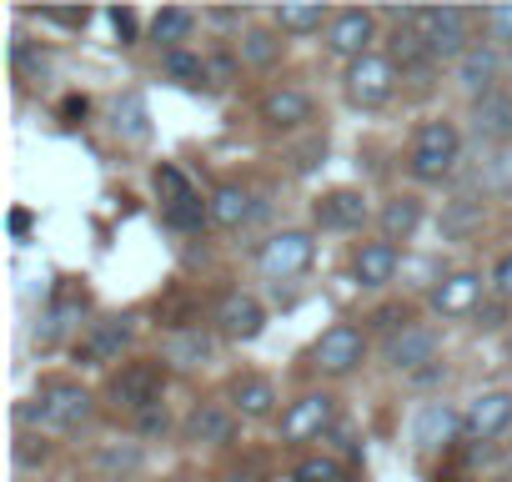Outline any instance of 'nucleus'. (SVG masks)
Instances as JSON below:
<instances>
[{"mask_svg":"<svg viewBox=\"0 0 512 482\" xmlns=\"http://www.w3.org/2000/svg\"><path fill=\"white\" fill-rule=\"evenodd\" d=\"M16 417L26 427H46V432H76L91 417V392L81 382H46L41 397L21 402Z\"/></svg>","mask_w":512,"mask_h":482,"instance_id":"obj_1","label":"nucleus"},{"mask_svg":"<svg viewBox=\"0 0 512 482\" xmlns=\"http://www.w3.org/2000/svg\"><path fill=\"white\" fill-rule=\"evenodd\" d=\"M462 161V136L452 121H422L417 136H412V151H407V166L417 181H442L452 176Z\"/></svg>","mask_w":512,"mask_h":482,"instance_id":"obj_2","label":"nucleus"},{"mask_svg":"<svg viewBox=\"0 0 512 482\" xmlns=\"http://www.w3.org/2000/svg\"><path fill=\"white\" fill-rule=\"evenodd\" d=\"M312 257H317V241L307 236V231H277L262 252H256V267H262V277L267 282H297L307 267H312Z\"/></svg>","mask_w":512,"mask_h":482,"instance_id":"obj_3","label":"nucleus"},{"mask_svg":"<svg viewBox=\"0 0 512 482\" xmlns=\"http://www.w3.org/2000/svg\"><path fill=\"white\" fill-rule=\"evenodd\" d=\"M342 86H347V101H352V106L372 111V106H382V101L392 96V86H397V66H392V56H362V61L347 66Z\"/></svg>","mask_w":512,"mask_h":482,"instance_id":"obj_4","label":"nucleus"},{"mask_svg":"<svg viewBox=\"0 0 512 482\" xmlns=\"http://www.w3.org/2000/svg\"><path fill=\"white\" fill-rule=\"evenodd\" d=\"M362 357H367V337H362L352 322L327 327V332L317 337V347H312V367H322L327 377H347V372H357Z\"/></svg>","mask_w":512,"mask_h":482,"instance_id":"obj_5","label":"nucleus"},{"mask_svg":"<svg viewBox=\"0 0 512 482\" xmlns=\"http://www.w3.org/2000/svg\"><path fill=\"white\" fill-rule=\"evenodd\" d=\"M417 31L432 51V61H462L472 46H467V11L447 6V11H422L417 16Z\"/></svg>","mask_w":512,"mask_h":482,"instance_id":"obj_6","label":"nucleus"},{"mask_svg":"<svg viewBox=\"0 0 512 482\" xmlns=\"http://www.w3.org/2000/svg\"><path fill=\"white\" fill-rule=\"evenodd\" d=\"M161 372L151 367V362H136V367H121L116 372V382H111V402L121 407V412H131V417H141V412H151V407H161Z\"/></svg>","mask_w":512,"mask_h":482,"instance_id":"obj_7","label":"nucleus"},{"mask_svg":"<svg viewBox=\"0 0 512 482\" xmlns=\"http://www.w3.org/2000/svg\"><path fill=\"white\" fill-rule=\"evenodd\" d=\"M372 31H377V16H372V11H337L332 26H327V51L352 66V61L372 56V51H367V46H372Z\"/></svg>","mask_w":512,"mask_h":482,"instance_id":"obj_8","label":"nucleus"},{"mask_svg":"<svg viewBox=\"0 0 512 482\" xmlns=\"http://www.w3.org/2000/svg\"><path fill=\"white\" fill-rule=\"evenodd\" d=\"M332 417H337L332 397L327 392H307V397H297L282 412V442H312V437H322L332 427Z\"/></svg>","mask_w":512,"mask_h":482,"instance_id":"obj_9","label":"nucleus"},{"mask_svg":"<svg viewBox=\"0 0 512 482\" xmlns=\"http://www.w3.org/2000/svg\"><path fill=\"white\" fill-rule=\"evenodd\" d=\"M507 427H512V392H482V397H472L467 412H462V432H467L472 442H492V437L507 432Z\"/></svg>","mask_w":512,"mask_h":482,"instance_id":"obj_10","label":"nucleus"},{"mask_svg":"<svg viewBox=\"0 0 512 482\" xmlns=\"http://www.w3.org/2000/svg\"><path fill=\"white\" fill-rule=\"evenodd\" d=\"M216 327H221L231 342H256V337H262V327H267V312H262V302H256V297L231 292V297H221V307H216Z\"/></svg>","mask_w":512,"mask_h":482,"instance_id":"obj_11","label":"nucleus"},{"mask_svg":"<svg viewBox=\"0 0 512 482\" xmlns=\"http://www.w3.org/2000/svg\"><path fill=\"white\" fill-rule=\"evenodd\" d=\"M131 337H136V322H131V317H101V322H91L81 352H86L91 367H106V362H116V357L131 347Z\"/></svg>","mask_w":512,"mask_h":482,"instance_id":"obj_12","label":"nucleus"},{"mask_svg":"<svg viewBox=\"0 0 512 482\" xmlns=\"http://www.w3.org/2000/svg\"><path fill=\"white\" fill-rule=\"evenodd\" d=\"M382 357H387V367H397V372H417L422 362H437V332H432V327H402V332L387 337Z\"/></svg>","mask_w":512,"mask_h":482,"instance_id":"obj_13","label":"nucleus"},{"mask_svg":"<svg viewBox=\"0 0 512 482\" xmlns=\"http://www.w3.org/2000/svg\"><path fill=\"white\" fill-rule=\"evenodd\" d=\"M482 302V277L477 272H452L432 287V312L437 317H467Z\"/></svg>","mask_w":512,"mask_h":482,"instance_id":"obj_14","label":"nucleus"},{"mask_svg":"<svg viewBox=\"0 0 512 482\" xmlns=\"http://www.w3.org/2000/svg\"><path fill=\"white\" fill-rule=\"evenodd\" d=\"M161 357H166L176 372H196V367H206V362L216 357V337L201 332V327H181V332H171V337L161 342Z\"/></svg>","mask_w":512,"mask_h":482,"instance_id":"obj_15","label":"nucleus"},{"mask_svg":"<svg viewBox=\"0 0 512 482\" xmlns=\"http://www.w3.org/2000/svg\"><path fill=\"white\" fill-rule=\"evenodd\" d=\"M312 221L327 226V231H352L367 221V196L362 191H327L317 206H312Z\"/></svg>","mask_w":512,"mask_h":482,"instance_id":"obj_16","label":"nucleus"},{"mask_svg":"<svg viewBox=\"0 0 512 482\" xmlns=\"http://www.w3.org/2000/svg\"><path fill=\"white\" fill-rule=\"evenodd\" d=\"M472 136L477 141H492V146L512 141V96L492 91V96L472 101Z\"/></svg>","mask_w":512,"mask_h":482,"instance_id":"obj_17","label":"nucleus"},{"mask_svg":"<svg viewBox=\"0 0 512 482\" xmlns=\"http://www.w3.org/2000/svg\"><path fill=\"white\" fill-rule=\"evenodd\" d=\"M352 277H357V287H372V292L387 287L397 277V247H392V241H367V247H357Z\"/></svg>","mask_w":512,"mask_h":482,"instance_id":"obj_18","label":"nucleus"},{"mask_svg":"<svg viewBox=\"0 0 512 482\" xmlns=\"http://www.w3.org/2000/svg\"><path fill=\"white\" fill-rule=\"evenodd\" d=\"M262 121L277 126V131H297V126L312 121V96H307V91H292V86L267 91V101H262Z\"/></svg>","mask_w":512,"mask_h":482,"instance_id":"obj_19","label":"nucleus"},{"mask_svg":"<svg viewBox=\"0 0 512 482\" xmlns=\"http://www.w3.org/2000/svg\"><path fill=\"white\" fill-rule=\"evenodd\" d=\"M457 427H462V417H457L447 402H422V412L412 417V442H417L422 452H437Z\"/></svg>","mask_w":512,"mask_h":482,"instance_id":"obj_20","label":"nucleus"},{"mask_svg":"<svg viewBox=\"0 0 512 482\" xmlns=\"http://www.w3.org/2000/svg\"><path fill=\"white\" fill-rule=\"evenodd\" d=\"M497 76H502V61H497V51H492V46H472V51L457 61V81H462V91H472L477 101H482V96H492Z\"/></svg>","mask_w":512,"mask_h":482,"instance_id":"obj_21","label":"nucleus"},{"mask_svg":"<svg viewBox=\"0 0 512 482\" xmlns=\"http://www.w3.org/2000/svg\"><path fill=\"white\" fill-rule=\"evenodd\" d=\"M272 407H277V387L267 377H236L231 382V412L262 422V417H272Z\"/></svg>","mask_w":512,"mask_h":482,"instance_id":"obj_22","label":"nucleus"},{"mask_svg":"<svg viewBox=\"0 0 512 482\" xmlns=\"http://www.w3.org/2000/svg\"><path fill=\"white\" fill-rule=\"evenodd\" d=\"M251 216H262V201L246 196L241 186H216V191H211V221H216V226L236 231V226H246Z\"/></svg>","mask_w":512,"mask_h":482,"instance_id":"obj_23","label":"nucleus"},{"mask_svg":"<svg viewBox=\"0 0 512 482\" xmlns=\"http://www.w3.org/2000/svg\"><path fill=\"white\" fill-rule=\"evenodd\" d=\"M377 226H382V241H412V231L422 226V201L417 196H392L387 206H382V216H377Z\"/></svg>","mask_w":512,"mask_h":482,"instance_id":"obj_24","label":"nucleus"},{"mask_svg":"<svg viewBox=\"0 0 512 482\" xmlns=\"http://www.w3.org/2000/svg\"><path fill=\"white\" fill-rule=\"evenodd\" d=\"M111 126H116V136H126V141H146L151 136V111H146V101L136 96V91H126L116 106H111Z\"/></svg>","mask_w":512,"mask_h":482,"instance_id":"obj_25","label":"nucleus"},{"mask_svg":"<svg viewBox=\"0 0 512 482\" xmlns=\"http://www.w3.org/2000/svg\"><path fill=\"white\" fill-rule=\"evenodd\" d=\"M186 437L191 442H231L236 437V417L221 412V407H196L186 417Z\"/></svg>","mask_w":512,"mask_h":482,"instance_id":"obj_26","label":"nucleus"},{"mask_svg":"<svg viewBox=\"0 0 512 482\" xmlns=\"http://www.w3.org/2000/svg\"><path fill=\"white\" fill-rule=\"evenodd\" d=\"M191 31H196V16H191V11H181V6H166V11L151 21V41H156V46H166V56H171V51H181V41H186Z\"/></svg>","mask_w":512,"mask_h":482,"instance_id":"obj_27","label":"nucleus"},{"mask_svg":"<svg viewBox=\"0 0 512 482\" xmlns=\"http://www.w3.org/2000/svg\"><path fill=\"white\" fill-rule=\"evenodd\" d=\"M387 51H392V66H402V71H422L432 61V51H427V41H422L417 26H397L392 41H387Z\"/></svg>","mask_w":512,"mask_h":482,"instance_id":"obj_28","label":"nucleus"},{"mask_svg":"<svg viewBox=\"0 0 512 482\" xmlns=\"http://www.w3.org/2000/svg\"><path fill=\"white\" fill-rule=\"evenodd\" d=\"M477 226H482V201L457 196V201L442 206V236H447V241H467Z\"/></svg>","mask_w":512,"mask_h":482,"instance_id":"obj_29","label":"nucleus"},{"mask_svg":"<svg viewBox=\"0 0 512 482\" xmlns=\"http://www.w3.org/2000/svg\"><path fill=\"white\" fill-rule=\"evenodd\" d=\"M151 191H156L161 211H166V206H181V201H191V196H196V191H191V181H186V171H181V166H171V161H161V166L151 171Z\"/></svg>","mask_w":512,"mask_h":482,"instance_id":"obj_30","label":"nucleus"},{"mask_svg":"<svg viewBox=\"0 0 512 482\" xmlns=\"http://www.w3.org/2000/svg\"><path fill=\"white\" fill-rule=\"evenodd\" d=\"M277 26L292 36H312V31L332 26V16H327V6H277Z\"/></svg>","mask_w":512,"mask_h":482,"instance_id":"obj_31","label":"nucleus"},{"mask_svg":"<svg viewBox=\"0 0 512 482\" xmlns=\"http://www.w3.org/2000/svg\"><path fill=\"white\" fill-rule=\"evenodd\" d=\"M161 221H166L171 231H201V226L211 221V201L191 196V201H181V206H166V211H161Z\"/></svg>","mask_w":512,"mask_h":482,"instance_id":"obj_32","label":"nucleus"},{"mask_svg":"<svg viewBox=\"0 0 512 482\" xmlns=\"http://www.w3.org/2000/svg\"><path fill=\"white\" fill-rule=\"evenodd\" d=\"M161 66H166V76H171L176 86H191V91H196V86L206 81V71H211V66H206L201 56H191V51H171Z\"/></svg>","mask_w":512,"mask_h":482,"instance_id":"obj_33","label":"nucleus"},{"mask_svg":"<svg viewBox=\"0 0 512 482\" xmlns=\"http://www.w3.org/2000/svg\"><path fill=\"white\" fill-rule=\"evenodd\" d=\"M482 191H497V196H512V151H492L477 171Z\"/></svg>","mask_w":512,"mask_h":482,"instance_id":"obj_34","label":"nucleus"},{"mask_svg":"<svg viewBox=\"0 0 512 482\" xmlns=\"http://www.w3.org/2000/svg\"><path fill=\"white\" fill-rule=\"evenodd\" d=\"M277 56H282V41L272 31H246L241 36V61L246 66H272Z\"/></svg>","mask_w":512,"mask_h":482,"instance_id":"obj_35","label":"nucleus"},{"mask_svg":"<svg viewBox=\"0 0 512 482\" xmlns=\"http://www.w3.org/2000/svg\"><path fill=\"white\" fill-rule=\"evenodd\" d=\"M96 467L101 472H131V467H141V447H106L96 457Z\"/></svg>","mask_w":512,"mask_h":482,"instance_id":"obj_36","label":"nucleus"},{"mask_svg":"<svg viewBox=\"0 0 512 482\" xmlns=\"http://www.w3.org/2000/svg\"><path fill=\"white\" fill-rule=\"evenodd\" d=\"M482 26H487V36H492L497 46H512V6H492V11H482Z\"/></svg>","mask_w":512,"mask_h":482,"instance_id":"obj_37","label":"nucleus"},{"mask_svg":"<svg viewBox=\"0 0 512 482\" xmlns=\"http://www.w3.org/2000/svg\"><path fill=\"white\" fill-rule=\"evenodd\" d=\"M292 482H337V462L332 457H312L292 472Z\"/></svg>","mask_w":512,"mask_h":482,"instance_id":"obj_38","label":"nucleus"},{"mask_svg":"<svg viewBox=\"0 0 512 482\" xmlns=\"http://www.w3.org/2000/svg\"><path fill=\"white\" fill-rule=\"evenodd\" d=\"M492 292H497L502 302H512V252L497 257V267H492Z\"/></svg>","mask_w":512,"mask_h":482,"instance_id":"obj_39","label":"nucleus"},{"mask_svg":"<svg viewBox=\"0 0 512 482\" xmlns=\"http://www.w3.org/2000/svg\"><path fill=\"white\" fill-rule=\"evenodd\" d=\"M41 21H51V26H71V31H86L91 11H41Z\"/></svg>","mask_w":512,"mask_h":482,"instance_id":"obj_40","label":"nucleus"},{"mask_svg":"<svg viewBox=\"0 0 512 482\" xmlns=\"http://www.w3.org/2000/svg\"><path fill=\"white\" fill-rule=\"evenodd\" d=\"M111 26H116V36L131 46L136 41V11H111Z\"/></svg>","mask_w":512,"mask_h":482,"instance_id":"obj_41","label":"nucleus"},{"mask_svg":"<svg viewBox=\"0 0 512 482\" xmlns=\"http://www.w3.org/2000/svg\"><path fill=\"white\" fill-rule=\"evenodd\" d=\"M136 427H141L146 437H151V432H166V402H161V407H151V412H141V417H136Z\"/></svg>","mask_w":512,"mask_h":482,"instance_id":"obj_42","label":"nucleus"},{"mask_svg":"<svg viewBox=\"0 0 512 482\" xmlns=\"http://www.w3.org/2000/svg\"><path fill=\"white\" fill-rule=\"evenodd\" d=\"M86 111H91V101H86V96H66V106H61V116H66V121H81Z\"/></svg>","mask_w":512,"mask_h":482,"instance_id":"obj_43","label":"nucleus"},{"mask_svg":"<svg viewBox=\"0 0 512 482\" xmlns=\"http://www.w3.org/2000/svg\"><path fill=\"white\" fill-rule=\"evenodd\" d=\"M41 457H46V447H36L31 437H26V442L16 447V462H21V467H31V462H41Z\"/></svg>","mask_w":512,"mask_h":482,"instance_id":"obj_44","label":"nucleus"},{"mask_svg":"<svg viewBox=\"0 0 512 482\" xmlns=\"http://www.w3.org/2000/svg\"><path fill=\"white\" fill-rule=\"evenodd\" d=\"M211 21H216V26H236V21H241V11H236V6H226V11H211Z\"/></svg>","mask_w":512,"mask_h":482,"instance_id":"obj_45","label":"nucleus"},{"mask_svg":"<svg viewBox=\"0 0 512 482\" xmlns=\"http://www.w3.org/2000/svg\"><path fill=\"white\" fill-rule=\"evenodd\" d=\"M26 226H31V216H26V211H11V231L26 236Z\"/></svg>","mask_w":512,"mask_h":482,"instance_id":"obj_46","label":"nucleus"},{"mask_svg":"<svg viewBox=\"0 0 512 482\" xmlns=\"http://www.w3.org/2000/svg\"><path fill=\"white\" fill-rule=\"evenodd\" d=\"M171 482H191V477H171Z\"/></svg>","mask_w":512,"mask_h":482,"instance_id":"obj_47","label":"nucleus"},{"mask_svg":"<svg viewBox=\"0 0 512 482\" xmlns=\"http://www.w3.org/2000/svg\"><path fill=\"white\" fill-rule=\"evenodd\" d=\"M507 357H512V337H507Z\"/></svg>","mask_w":512,"mask_h":482,"instance_id":"obj_48","label":"nucleus"}]
</instances>
